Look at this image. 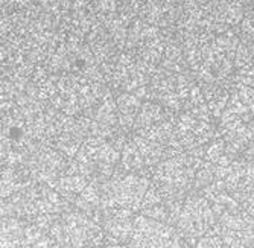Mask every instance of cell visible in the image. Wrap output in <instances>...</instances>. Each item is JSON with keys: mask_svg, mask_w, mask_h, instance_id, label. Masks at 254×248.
Here are the masks:
<instances>
[{"mask_svg": "<svg viewBox=\"0 0 254 248\" xmlns=\"http://www.w3.org/2000/svg\"><path fill=\"white\" fill-rule=\"evenodd\" d=\"M152 180L138 174H114L101 185V207L138 212Z\"/></svg>", "mask_w": 254, "mask_h": 248, "instance_id": "1", "label": "cell"}, {"mask_svg": "<svg viewBox=\"0 0 254 248\" xmlns=\"http://www.w3.org/2000/svg\"><path fill=\"white\" fill-rule=\"evenodd\" d=\"M216 224L218 216L212 204L199 192L186 198L175 227L184 241L188 244L190 242L192 247H195L198 239L202 238L209 230H212Z\"/></svg>", "mask_w": 254, "mask_h": 248, "instance_id": "2", "label": "cell"}, {"mask_svg": "<svg viewBox=\"0 0 254 248\" xmlns=\"http://www.w3.org/2000/svg\"><path fill=\"white\" fill-rule=\"evenodd\" d=\"M63 230L67 248H85L91 245H104L105 230L102 224L82 212H68L64 215Z\"/></svg>", "mask_w": 254, "mask_h": 248, "instance_id": "3", "label": "cell"}, {"mask_svg": "<svg viewBox=\"0 0 254 248\" xmlns=\"http://www.w3.org/2000/svg\"><path fill=\"white\" fill-rule=\"evenodd\" d=\"M134 212L127 209H107L102 210V227L105 230L107 245L127 244L132 236L134 229Z\"/></svg>", "mask_w": 254, "mask_h": 248, "instance_id": "4", "label": "cell"}, {"mask_svg": "<svg viewBox=\"0 0 254 248\" xmlns=\"http://www.w3.org/2000/svg\"><path fill=\"white\" fill-rule=\"evenodd\" d=\"M165 222L155 221L149 216L145 215H135L134 218V229H132V236L128 242L129 248H146L151 241L157 236L160 232L161 225Z\"/></svg>", "mask_w": 254, "mask_h": 248, "instance_id": "5", "label": "cell"}, {"mask_svg": "<svg viewBox=\"0 0 254 248\" xmlns=\"http://www.w3.org/2000/svg\"><path fill=\"white\" fill-rule=\"evenodd\" d=\"M88 182L85 175H65L61 177L54 182V189L61 195V196H73L78 198V195L87 187Z\"/></svg>", "mask_w": 254, "mask_h": 248, "instance_id": "6", "label": "cell"}, {"mask_svg": "<svg viewBox=\"0 0 254 248\" xmlns=\"http://www.w3.org/2000/svg\"><path fill=\"white\" fill-rule=\"evenodd\" d=\"M241 207L250 215V216H253L254 218V189L250 192V193H247L242 199H241Z\"/></svg>", "mask_w": 254, "mask_h": 248, "instance_id": "7", "label": "cell"}, {"mask_svg": "<svg viewBox=\"0 0 254 248\" xmlns=\"http://www.w3.org/2000/svg\"><path fill=\"white\" fill-rule=\"evenodd\" d=\"M105 248H129L127 244H113V245H105Z\"/></svg>", "mask_w": 254, "mask_h": 248, "instance_id": "8", "label": "cell"}, {"mask_svg": "<svg viewBox=\"0 0 254 248\" xmlns=\"http://www.w3.org/2000/svg\"><path fill=\"white\" fill-rule=\"evenodd\" d=\"M247 154L250 155V159H254V145L248 148V151H247Z\"/></svg>", "mask_w": 254, "mask_h": 248, "instance_id": "9", "label": "cell"}, {"mask_svg": "<svg viewBox=\"0 0 254 248\" xmlns=\"http://www.w3.org/2000/svg\"><path fill=\"white\" fill-rule=\"evenodd\" d=\"M85 248H105L104 245H91V247H85Z\"/></svg>", "mask_w": 254, "mask_h": 248, "instance_id": "10", "label": "cell"}, {"mask_svg": "<svg viewBox=\"0 0 254 248\" xmlns=\"http://www.w3.org/2000/svg\"><path fill=\"white\" fill-rule=\"evenodd\" d=\"M54 248H64V247H61V245L58 244V245H57V247H54Z\"/></svg>", "mask_w": 254, "mask_h": 248, "instance_id": "11", "label": "cell"}]
</instances>
